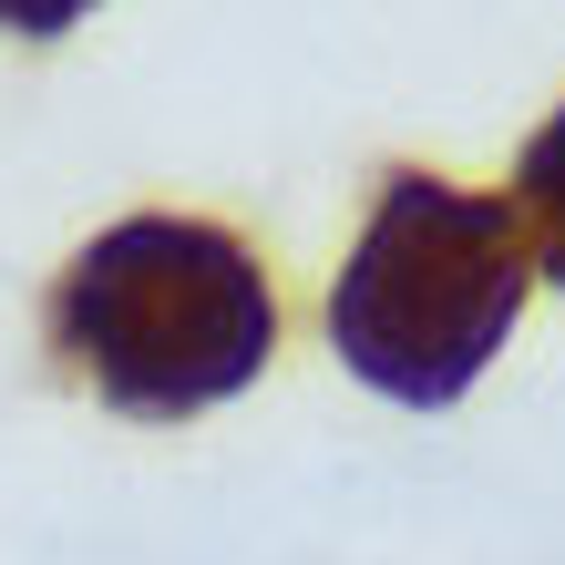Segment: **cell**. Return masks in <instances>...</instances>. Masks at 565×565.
<instances>
[{"label":"cell","mask_w":565,"mask_h":565,"mask_svg":"<svg viewBox=\"0 0 565 565\" xmlns=\"http://www.w3.org/2000/svg\"><path fill=\"white\" fill-rule=\"evenodd\" d=\"M52 350L135 422H185L278 360V288L216 216H124L52 278Z\"/></svg>","instance_id":"6da1fadb"},{"label":"cell","mask_w":565,"mask_h":565,"mask_svg":"<svg viewBox=\"0 0 565 565\" xmlns=\"http://www.w3.org/2000/svg\"><path fill=\"white\" fill-rule=\"evenodd\" d=\"M524 288H535V247H524L514 195L391 164L360 247L329 278V340L381 402L443 412L514 340Z\"/></svg>","instance_id":"7a4b0ae2"},{"label":"cell","mask_w":565,"mask_h":565,"mask_svg":"<svg viewBox=\"0 0 565 565\" xmlns=\"http://www.w3.org/2000/svg\"><path fill=\"white\" fill-rule=\"evenodd\" d=\"M514 216H524V247H535V268L565 288V104L545 114V135L524 145V164H514Z\"/></svg>","instance_id":"3957f363"}]
</instances>
